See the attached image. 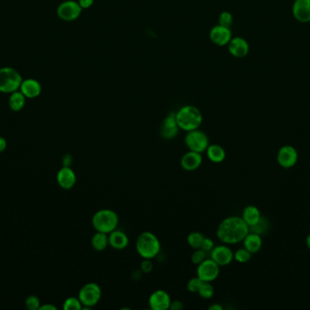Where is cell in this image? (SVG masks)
<instances>
[{
    "label": "cell",
    "mask_w": 310,
    "mask_h": 310,
    "mask_svg": "<svg viewBox=\"0 0 310 310\" xmlns=\"http://www.w3.org/2000/svg\"><path fill=\"white\" fill-rule=\"evenodd\" d=\"M248 232L249 227L241 217L231 216L220 223L216 235L223 244L232 245L243 241Z\"/></svg>",
    "instance_id": "1"
},
{
    "label": "cell",
    "mask_w": 310,
    "mask_h": 310,
    "mask_svg": "<svg viewBox=\"0 0 310 310\" xmlns=\"http://www.w3.org/2000/svg\"><path fill=\"white\" fill-rule=\"evenodd\" d=\"M175 116L180 130L186 132L198 130L203 120L201 110L191 105H187L181 108L175 113Z\"/></svg>",
    "instance_id": "2"
},
{
    "label": "cell",
    "mask_w": 310,
    "mask_h": 310,
    "mask_svg": "<svg viewBox=\"0 0 310 310\" xmlns=\"http://www.w3.org/2000/svg\"><path fill=\"white\" fill-rule=\"evenodd\" d=\"M136 251L143 259H152L161 251V242L156 235L150 231L141 233L136 239Z\"/></svg>",
    "instance_id": "3"
},
{
    "label": "cell",
    "mask_w": 310,
    "mask_h": 310,
    "mask_svg": "<svg viewBox=\"0 0 310 310\" xmlns=\"http://www.w3.org/2000/svg\"><path fill=\"white\" fill-rule=\"evenodd\" d=\"M92 224L96 231L110 234L117 228L119 216L110 208H103L93 216Z\"/></svg>",
    "instance_id": "4"
},
{
    "label": "cell",
    "mask_w": 310,
    "mask_h": 310,
    "mask_svg": "<svg viewBox=\"0 0 310 310\" xmlns=\"http://www.w3.org/2000/svg\"><path fill=\"white\" fill-rule=\"evenodd\" d=\"M23 78L16 69L9 66L0 68V92L11 94L19 90Z\"/></svg>",
    "instance_id": "5"
},
{
    "label": "cell",
    "mask_w": 310,
    "mask_h": 310,
    "mask_svg": "<svg viewBox=\"0 0 310 310\" xmlns=\"http://www.w3.org/2000/svg\"><path fill=\"white\" fill-rule=\"evenodd\" d=\"M101 297V288L95 282H90L83 286L78 293V297L83 305L82 310H91L99 303Z\"/></svg>",
    "instance_id": "6"
},
{
    "label": "cell",
    "mask_w": 310,
    "mask_h": 310,
    "mask_svg": "<svg viewBox=\"0 0 310 310\" xmlns=\"http://www.w3.org/2000/svg\"><path fill=\"white\" fill-rule=\"evenodd\" d=\"M184 143L186 147L191 151L203 154L209 147V137L203 131L198 129L187 132L184 137Z\"/></svg>",
    "instance_id": "7"
},
{
    "label": "cell",
    "mask_w": 310,
    "mask_h": 310,
    "mask_svg": "<svg viewBox=\"0 0 310 310\" xmlns=\"http://www.w3.org/2000/svg\"><path fill=\"white\" fill-rule=\"evenodd\" d=\"M83 8L78 2L74 0H66L62 2L57 7V13L58 18L63 21H74L77 20L81 14Z\"/></svg>",
    "instance_id": "8"
},
{
    "label": "cell",
    "mask_w": 310,
    "mask_h": 310,
    "mask_svg": "<svg viewBox=\"0 0 310 310\" xmlns=\"http://www.w3.org/2000/svg\"><path fill=\"white\" fill-rule=\"evenodd\" d=\"M221 266L211 259H206L197 266V277L203 281L213 282L220 276Z\"/></svg>",
    "instance_id": "9"
},
{
    "label": "cell",
    "mask_w": 310,
    "mask_h": 310,
    "mask_svg": "<svg viewBox=\"0 0 310 310\" xmlns=\"http://www.w3.org/2000/svg\"><path fill=\"white\" fill-rule=\"evenodd\" d=\"M209 255L210 259L215 261L220 266L229 265L234 259V253L232 252L230 247H228L226 244L215 245L209 252Z\"/></svg>",
    "instance_id": "10"
},
{
    "label": "cell",
    "mask_w": 310,
    "mask_h": 310,
    "mask_svg": "<svg viewBox=\"0 0 310 310\" xmlns=\"http://www.w3.org/2000/svg\"><path fill=\"white\" fill-rule=\"evenodd\" d=\"M179 130L180 128L176 121L175 113L171 112L165 117L162 123L161 129H160V135L166 140H171L176 137L179 133Z\"/></svg>",
    "instance_id": "11"
},
{
    "label": "cell",
    "mask_w": 310,
    "mask_h": 310,
    "mask_svg": "<svg viewBox=\"0 0 310 310\" xmlns=\"http://www.w3.org/2000/svg\"><path fill=\"white\" fill-rule=\"evenodd\" d=\"M232 39V33L230 27L217 25L213 26L209 31L210 41L218 46L228 45V42Z\"/></svg>",
    "instance_id": "12"
},
{
    "label": "cell",
    "mask_w": 310,
    "mask_h": 310,
    "mask_svg": "<svg viewBox=\"0 0 310 310\" xmlns=\"http://www.w3.org/2000/svg\"><path fill=\"white\" fill-rule=\"evenodd\" d=\"M148 303L151 310H168L171 306V298L166 291L158 289L151 294Z\"/></svg>",
    "instance_id": "13"
},
{
    "label": "cell",
    "mask_w": 310,
    "mask_h": 310,
    "mask_svg": "<svg viewBox=\"0 0 310 310\" xmlns=\"http://www.w3.org/2000/svg\"><path fill=\"white\" fill-rule=\"evenodd\" d=\"M298 152L291 146H285L279 149L278 162L282 168H290L298 161Z\"/></svg>",
    "instance_id": "14"
},
{
    "label": "cell",
    "mask_w": 310,
    "mask_h": 310,
    "mask_svg": "<svg viewBox=\"0 0 310 310\" xmlns=\"http://www.w3.org/2000/svg\"><path fill=\"white\" fill-rule=\"evenodd\" d=\"M292 14L295 20L300 23L310 22V0H295Z\"/></svg>",
    "instance_id": "15"
},
{
    "label": "cell",
    "mask_w": 310,
    "mask_h": 310,
    "mask_svg": "<svg viewBox=\"0 0 310 310\" xmlns=\"http://www.w3.org/2000/svg\"><path fill=\"white\" fill-rule=\"evenodd\" d=\"M228 49L230 55L234 58H245L249 52V45L246 39L241 37H235L228 42Z\"/></svg>",
    "instance_id": "16"
},
{
    "label": "cell",
    "mask_w": 310,
    "mask_h": 310,
    "mask_svg": "<svg viewBox=\"0 0 310 310\" xmlns=\"http://www.w3.org/2000/svg\"><path fill=\"white\" fill-rule=\"evenodd\" d=\"M57 180L60 188L68 190L76 185V173L71 167H63L57 172Z\"/></svg>",
    "instance_id": "17"
},
{
    "label": "cell",
    "mask_w": 310,
    "mask_h": 310,
    "mask_svg": "<svg viewBox=\"0 0 310 310\" xmlns=\"http://www.w3.org/2000/svg\"><path fill=\"white\" fill-rule=\"evenodd\" d=\"M203 164L202 153L191 151L185 153L181 159V167L186 171H194Z\"/></svg>",
    "instance_id": "18"
},
{
    "label": "cell",
    "mask_w": 310,
    "mask_h": 310,
    "mask_svg": "<svg viewBox=\"0 0 310 310\" xmlns=\"http://www.w3.org/2000/svg\"><path fill=\"white\" fill-rule=\"evenodd\" d=\"M109 245L116 250H123L129 245V238L125 232L120 229H114L108 234Z\"/></svg>",
    "instance_id": "19"
},
{
    "label": "cell",
    "mask_w": 310,
    "mask_h": 310,
    "mask_svg": "<svg viewBox=\"0 0 310 310\" xmlns=\"http://www.w3.org/2000/svg\"><path fill=\"white\" fill-rule=\"evenodd\" d=\"M19 90L23 93L26 98H36L41 94L42 88L38 80L28 78L22 81Z\"/></svg>",
    "instance_id": "20"
},
{
    "label": "cell",
    "mask_w": 310,
    "mask_h": 310,
    "mask_svg": "<svg viewBox=\"0 0 310 310\" xmlns=\"http://www.w3.org/2000/svg\"><path fill=\"white\" fill-rule=\"evenodd\" d=\"M243 245L248 251L251 254L259 252L262 246V239L260 238V235L248 232L245 239H243Z\"/></svg>",
    "instance_id": "21"
},
{
    "label": "cell",
    "mask_w": 310,
    "mask_h": 310,
    "mask_svg": "<svg viewBox=\"0 0 310 310\" xmlns=\"http://www.w3.org/2000/svg\"><path fill=\"white\" fill-rule=\"evenodd\" d=\"M206 154L209 160L213 163H222L226 157L225 149L218 144L209 145V147L206 149Z\"/></svg>",
    "instance_id": "22"
},
{
    "label": "cell",
    "mask_w": 310,
    "mask_h": 310,
    "mask_svg": "<svg viewBox=\"0 0 310 310\" xmlns=\"http://www.w3.org/2000/svg\"><path fill=\"white\" fill-rule=\"evenodd\" d=\"M241 218L246 222V224L249 227V226L256 225L260 220L261 216H260V210L258 207H255V206H248L244 208Z\"/></svg>",
    "instance_id": "23"
},
{
    "label": "cell",
    "mask_w": 310,
    "mask_h": 310,
    "mask_svg": "<svg viewBox=\"0 0 310 310\" xmlns=\"http://www.w3.org/2000/svg\"><path fill=\"white\" fill-rule=\"evenodd\" d=\"M91 245L96 251H103L109 245V238L106 233L96 231L91 239Z\"/></svg>",
    "instance_id": "24"
},
{
    "label": "cell",
    "mask_w": 310,
    "mask_h": 310,
    "mask_svg": "<svg viewBox=\"0 0 310 310\" xmlns=\"http://www.w3.org/2000/svg\"><path fill=\"white\" fill-rule=\"evenodd\" d=\"M25 98L26 97L23 95V93L20 90L15 91L11 93L9 97V108L15 112H19L23 110L25 107Z\"/></svg>",
    "instance_id": "25"
},
{
    "label": "cell",
    "mask_w": 310,
    "mask_h": 310,
    "mask_svg": "<svg viewBox=\"0 0 310 310\" xmlns=\"http://www.w3.org/2000/svg\"><path fill=\"white\" fill-rule=\"evenodd\" d=\"M204 235L201 232L198 231H193L190 233L188 238H187V242L190 245V247L197 249V248H201L203 245V239H204Z\"/></svg>",
    "instance_id": "26"
},
{
    "label": "cell",
    "mask_w": 310,
    "mask_h": 310,
    "mask_svg": "<svg viewBox=\"0 0 310 310\" xmlns=\"http://www.w3.org/2000/svg\"><path fill=\"white\" fill-rule=\"evenodd\" d=\"M198 294H199L200 297H203L204 299H209V298L213 297V295H214V288L211 285V282L203 281L200 289L198 291Z\"/></svg>",
    "instance_id": "27"
},
{
    "label": "cell",
    "mask_w": 310,
    "mask_h": 310,
    "mask_svg": "<svg viewBox=\"0 0 310 310\" xmlns=\"http://www.w3.org/2000/svg\"><path fill=\"white\" fill-rule=\"evenodd\" d=\"M63 309L64 310H81L83 305L79 297H71L64 300Z\"/></svg>",
    "instance_id": "28"
},
{
    "label": "cell",
    "mask_w": 310,
    "mask_h": 310,
    "mask_svg": "<svg viewBox=\"0 0 310 310\" xmlns=\"http://www.w3.org/2000/svg\"><path fill=\"white\" fill-rule=\"evenodd\" d=\"M269 229V221L265 218H260L259 222L252 226H249V232L261 235L266 233Z\"/></svg>",
    "instance_id": "29"
},
{
    "label": "cell",
    "mask_w": 310,
    "mask_h": 310,
    "mask_svg": "<svg viewBox=\"0 0 310 310\" xmlns=\"http://www.w3.org/2000/svg\"><path fill=\"white\" fill-rule=\"evenodd\" d=\"M251 253L248 251L245 247L238 249L234 253V259L239 263H247L251 259Z\"/></svg>",
    "instance_id": "30"
},
{
    "label": "cell",
    "mask_w": 310,
    "mask_h": 310,
    "mask_svg": "<svg viewBox=\"0 0 310 310\" xmlns=\"http://www.w3.org/2000/svg\"><path fill=\"white\" fill-rule=\"evenodd\" d=\"M207 257H208V252H206L205 250H203L202 248H197V249H195V251L192 253L190 260H191V262L194 265L198 266L199 264H201L202 262H203L205 259H208Z\"/></svg>",
    "instance_id": "31"
},
{
    "label": "cell",
    "mask_w": 310,
    "mask_h": 310,
    "mask_svg": "<svg viewBox=\"0 0 310 310\" xmlns=\"http://www.w3.org/2000/svg\"><path fill=\"white\" fill-rule=\"evenodd\" d=\"M218 23L221 26L230 27L231 25H232V23H233V16H232V14L228 12V11H223L219 16Z\"/></svg>",
    "instance_id": "32"
},
{
    "label": "cell",
    "mask_w": 310,
    "mask_h": 310,
    "mask_svg": "<svg viewBox=\"0 0 310 310\" xmlns=\"http://www.w3.org/2000/svg\"><path fill=\"white\" fill-rule=\"evenodd\" d=\"M203 280L199 277H195V278H192L188 281V284H187V289L188 291H190L191 293H198V291L200 289L201 286L203 284Z\"/></svg>",
    "instance_id": "33"
},
{
    "label": "cell",
    "mask_w": 310,
    "mask_h": 310,
    "mask_svg": "<svg viewBox=\"0 0 310 310\" xmlns=\"http://www.w3.org/2000/svg\"><path fill=\"white\" fill-rule=\"evenodd\" d=\"M25 308L29 310H38L40 308V300L37 296H29L25 299Z\"/></svg>",
    "instance_id": "34"
},
{
    "label": "cell",
    "mask_w": 310,
    "mask_h": 310,
    "mask_svg": "<svg viewBox=\"0 0 310 310\" xmlns=\"http://www.w3.org/2000/svg\"><path fill=\"white\" fill-rule=\"evenodd\" d=\"M153 268V264H152L151 259H144L141 263V271L145 274H149L150 272H152Z\"/></svg>",
    "instance_id": "35"
},
{
    "label": "cell",
    "mask_w": 310,
    "mask_h": 310,
    "mask_svg": "<svg viewBox=\"0 0 310 310\" xmlns=\"http://www.w3.org/2000/svg\"><path fill=\"white\" fill-rule=\"evenodd\" d=\"M215 246L214 245V242H213V240L211 239H209V238H204L203 239V245H202V249L203 250H205L206 252L209 253L211 250H212V248Z\"/></svg>",
    "instance_id": "36"
},
{
    "label": "cell",
    "mask_w": 310,
    "mask_h": 310,
    "mask_svg": "<svg viewBox=\"0 0 310 310\" xmlns=\"http://www.w3.org/2000/svg\"><path fill=\"white\" fill-rule=\"evenodd\" d=\"M184 308V305L181 300H173L171 301L170 310H182Z\"/></svg>",
    "instance_id": "37"
},
{
    "label": "cell",
    "mask_w": 310,
    "mask_h": 310,
    "mask_svg": "<svg viewBox=\"0 0 310 310\" xmlns=\"http://www.w3.org/2000/svg\"><path fill=\"white\" fill-rule=\"evenodd\" d=\"M77 2H78V4L80 5V7H82L83 9H87V8H90L94 5L95 0H78Z\"/></svg>",
    "instance_id": "38"
},
{
    "label": "cell",
    "mask_w": 310,
    "mask_h": 310,
    "mask_svg": "<svg viewBox=\"0 0 310 310\" xmlns=\"http://www.w3.org/2000/svg\"><path fill=\"white\" fill-rule=\"evenodd\" d=\"M73 163V157L70 154H66L63 156L62 158V164H63V167H71Z\"/></svg>",
    "instance_id": "39"
},
{
    "label": "cell",
    "mask_w": 310,
    "mask_h": 310,
    "mask_svg": "<svg viewBox=\"0 0 310 310\" xmlns=\"http://www.w3.org/2000/svg\"><path fill=\"white\" fill-rule=\"evenodd\" d=\"M6 147H7V142H6V139L3 136H0V153L4 152L6 150Z\"/></svg>",
    "instance_id": "40"
},
{
    "label": "cell",
    "mask_w": 310,
    "mask_h": 310,
    "mask_svg": "<svg viewBox=\"0 0 310 310\" xmlns=\"http://www.w3.org/2000/svg\"><path fill=\"white\" fill-rule=\"evenodd\" d=\"M38 310H57V308L55 306H53V305H50V304H45V305H43V306H40V308H39Z\"/></svg>",
    "instance_id": "41"
},
{
    "label": "cell",
    "mask_w": 310,
    "mask_h": 310,
    "mask_svg": "<svg viewBox=\"0 0 310 310\" xmlns=\"http://www.w3.org/2000/svg\"><path fill=\"white\" fill-rule=\"evenodd\" d=\"M223 310V308H222V306L220 305V304L215 303L212 304L211 306H209V310Z\"/></svg>",
    "instance_id": "42"
},
{
    "label": "cell",
    "mask_w": 310,
    "mask_h": 310,
    "mask_svg": "<svg viewBox=\"0 0 310 310\" xmlns=\"http://www.w3.org/2000/svg\"><path fill=\"white\" fill-rule=\"evenodd\" d=\"M307 245L310 248V234L309 235V237H308V239H307Z\"/></svg>",
    "instance_id": "43"
}]
</instances>
